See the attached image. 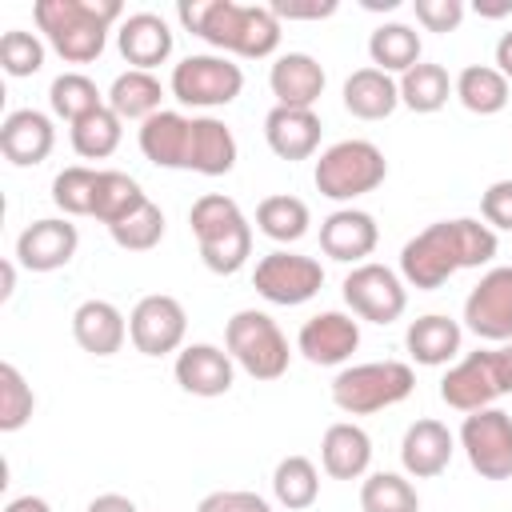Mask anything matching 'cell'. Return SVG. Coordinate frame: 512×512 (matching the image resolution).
I'll list each match as a JSON object with an SVG mask.
<instances>
[{"instance_id": "1", "label": "cell", "mask_w": 512, "mask_h": 512, "mask_svg": "<svg viewBox=\"0 0 512 512\" xmlns=\"http://www.w3.org/2000/svg\"><path fill=\"white\" fill-rule=\"evenodd\" d=\"M496 232L472 216H456V220H436L424 232H416L404 248H400V276L408 288L420 292H436L440 284H448L460 268H484L496 260Z\"/></svg>"}, {"instance_id": "2", "label": "cell", "mask_w": 512, "mask_h": 512, "mask_svg": "<svg viewBox=\"0 0 512 512\" xmlns=\"http://www.w3.org/2000/svg\"><path fill=\"white\" fill-rule=\"evenodd\" d=\"M176 20L200 36L204 44L244 56V60H264L280 48V20L272 16L268 4H236V0H180Z\"/></svg>"}, {"instance_id": "3", "label": "cell", "mask_w": 512, "mask_h": 512, "mask_svg": "<svg viewBox=\"0 0 512 512\" xmlns=\"http://www.w3.org/2000/svg\"><path fill=\"white\" fill-rule=\"evenodd\" d=\"M32 20L64 64H92L108 44V28L124 20V4L120 0H36Z\"/></svg>"}, {"instance_id": "4", "label": "cell", "mask_w": 512, "mask_h": 512, "mask_svg": "<svg viewBox=\"0 0 512 512\" xmlns=\"http://www.w3.org/2000/svg\"><path fill=\"white\" fill-rule=\"evenodd\" d=\"M200 260L216 276H236L252 256V224L224 192H204L188 212Z\"/></svg>"}, {"instance_id": "5", "label": "cell", "mask_w": 512, "mask_h": 512, "mask_svg": "<svg viewBox=\"0 0 512 512\" xmlns=\"http://www.w3.org/2000/svg\"><path fill=\"white\" fill-rule=\"evenodd\" d=\"M416 388V372L404 360H368L340 368L332 380V404L348 416H372L400 400H408Z\"/></svg>"}, {"instance_id": "6", "label": "cell", "mask_w": 512, "mask_h": 512, "mask_svg": "<svg viewBox=\"0 0 512 512\" xmlns=\"http://www.w3.org/2000/svg\"><path fill=\"white\" fill-rule=\"evenodd\" d=\"M384 176H388V160L372 140H336L332 148L320 152L316 172H312L316 192L340 204L376 192Z\"/></svg>"}, {"instance_id": "7", "label": "cell", "mask_w": 512, "mask_h": 512, "mask_svg": "<svg viewBox=\"0 0 512 512\" xmlns=\"http://www.w3.org/2000/svg\"><path fill=\"white\" fill-rule=\"evenodd\" d=\"M224 348L236 360V368H244L252 380H280L288 372V360H292L288 336L260 308H240L224 324Z\"/></svg>"}, {"instance_id": "8", "label": "cell", "mask_w": 512, "mask_h": 512, "mask_svg": "<svg viewBox=\"0 0 512 512\" xmlns=\"http://www.w3.org/2000/svg\"><path fill=\"white\" fill-rule=\"evenodd\" d=\"M168 88L184 108H224L240 96L244 72L220 52H192L172 68Z\"/></svg>"}, {"instance_id": "9", "label": "cell", "mask_w": 512, "mask_h": 512, "mask_svg": "<svg viewBox=\"0 0 512 512\" xmlns=\"http://www.w3.org/2000/svg\"><path fill=\"white\" fill-rule=\"evenodd\" d=\"M252 288H256L268 304L296 308V304H308V300L324 288V268H320V260H312V256L276 248V252H268V256L256 260Z\"/></svg>"}, {"instance_id": "10", "label": "cell", "mask_w": 512, "mask_h": 512, "mask_svg": "<svg viewBox=\"0 0 512 512\" xmlns=\"http://www.w3.org/2000/svg\"><path fill=\"white\" fill-rule=\"evenodd\" d=\"M340 292H344V304L352 308V316H360V320H368V324H392V320H400L404 308H408L404 276L392 272L388 264H372V260L356 264V268L344 276Z\"/></svg>"}, {"instance_id": "11", "label": "cell", "mask_w": 512, "mask_h": 512, "mask_svg": "<svg viewBox=\"0 0 512 512\" xmlns=\"http://www.w3.org/2000/svg\"><path fill=\"white\" fill-rule=\"evenodd\" d=\"M460 448L476 476L484 480H512V416L504 408L468 412L460 424Z\"/></svg>"}, {"instance_id": "12", "label": "cell", "mask_w": 512, "mask_h": 512, "mask_svg": "<svg viewBox=\"0 0 512 512\" xmlns=\"http://www.w3.org/2000/svg\"><path fill=\"white\" fill-rule=\"evenodd\" d=\"M464 328L480 340H512V264L488 268L464 296Z\"/></svg>"}, {"instance_id": "13", "label": "cell", "mask_w": 512, "mask_h": 512, "mask_svg": "<svg viewBox=\"0 0 512 512\" xmlns=\"http://www.w3.org/2000/svg\"><path fill=\"white\" fill-rule=\"evenodd\" d=\"M184 332H188V312H184V304H180L176 296H168V292L140 296L136 308L128 312V340H132L136 352H144V356L180 352Z\"/></svg>"}, {"instance_id": "14", "label": "cell", "mask_w": 512, "mask_h": 512, "mask_svg": "<svg viewBox=\"0 0 512 512\" xmlns=\"http://www.w3.org/2000/svg\"><path fill=\"white\" fill-rule=\"evenodd\" d=\"M504 396V384H500V372H496V356L492 348H480V352H468L464 360H456L444 380H440V400L456 412H480V408H492L496 400Z\"/></svg>"}, {"instance_id": "15", "label": "cell", "mask_w": 512, "mask_h": 512, "mask_svg": "<svg viewBox=\"0 0 512 512\" xmlns=\"http://www.w3.org/2000/svg\"><path fill=\"white\" fill-rule=\"evenodd\" d=\"M356 348H360V320H352L348 312H336V308L308 316L296 332V352L316 368H336V364L352 360Z\"/></svg>"}, {"instance_id": "16", "label": "cell", "mask_w": 512, "mask_h": 512, "mask_svg": "<svg viewBox=\"0 0 512 512\" xmlns=\"http://www.w3.org/2000/svg\"><path fill=\"white\" fill-rule=\"evenodd\" d=\"M76 248H80L76 224L68 216H44V220H32L16 236V264L28 272H56L72 264Z\"/></svg>"}, {"instance_id": "17", "label": "cell", "mask_w": 512, "mask_h": 512, "mask_svg": "<svg viewBox=\"0 0 512 512\" xmlns=\"http://www.w3.org/2000/svg\"><path fill=\"white\" fill-rule=\"evenodd\" d=\"M380 244V228L376 216L364 208H336L332 216L320 220V248L328 260L340 264H364Z\"/></svg>"}, {"instance_id": "18", "label": "cell", "mask_w": 512, "mask_h": 512, "mask_svg": "<svg viewBox=\"0 0 512 512\" xmlns=\"http://www.w3.org/2000/svg\"><path fill=\"white\" fill-rule=\"evenodd\" d=\"M56 148V128H52V116L40 112V108H16L4 116L0 124V152L8 164L16 168H36L52 156Z\"/></svg>"}, {"instance_id": "19", "label": "cell", "mask_w": 512, "mask_h": 512, "mask_svg": "<svg viewBox=\"0 0 512 512\" xmlns=\"http://www.w3.org/2000/svg\"><path fill=\"white\" fill-rule=\"evenodd\" d=\"M172 372H176V384H180L188 396L212 400V396L232 392L236 360H232L224 348H216V344H188V348L176 352Z\"/></svg>"}, {"instance_id": "20", "label": "cell", "mask_w": 512, "mask_h": 512, "mask_svg": "<svg viewBox=\"0 0 512 512\" xmlns=\"http://www.w3.org/2000/svg\"><path fill=\"white\" fill-rule=\"evenodd\" d=\"M452 452H456V436L448 432V424L424 416V420H412L404 428V440H400V464L412 480H432L440 476L448 464H452Z\"/></svg>"}, {"instance_id": "21", "label": "cell", "mask_w": 512, "mask_h": 512, "mask_svg": "<svg viewBox=\"0 0 512 512\" xmlns=\"http://www.w3.org/2000/svg\"><path fill=\"white\" fill-rule=\"evenodd\" d=\"M172 44H176V36H172L168 20L156 16V12H132L116 24V48L140 72L160 68L172 56Z\"/></svg>"}, {"instance_id": "22", "label": "cell", "mask_w": 512, "mask_h": 512, "mask_svg": "<svg viewBox=\"0 0 512 512\" xmlns=\"http://www.w3.org/2000/svg\"><path fill=\"white\" fill-rule=\"evenodd\" d=\"M136 140H140V152H144L148 164L188 172V156H192V116L164 108V112H156V116H148V120L140 124Z\"/></svg>"}, {"instance_id": "23", "label": "cell", "mask_w": 512, "mask_h": 512, "mask_svg": "<svg viewBox=\"0 0 512 512\" xmlns=\"http://www.w3.org/2000/svg\"><path fill=\"white\" fill-rule=\"evenodd\" d=\"M324 84H328V76H324L320 60L308 52H284L268 68V88L280 108H312L324 96Z\"/></svg>"}, {"instance_id": "24", "label": "cell", "mask_w": 512, "mask_h": 512, "mask_svg": "<svg viewBox=\"0 0 512 512\" xmlns=\"http://www.w3.org/2000/svg\"><path fill=\"white\" fill-rule=\"evenodd\" d=\"M320 132H324V124H320L316 108H280L276 104L264 116V140L288 164L292 160H308L320 148Z\"/></svg>"}, {"instance_id": "25", "label": "cell", "mask_w": 512, "mask_h": 512, "mask_svg": "<svg viewBox=\"0 0 512 512\" xmlns=\"http://www.w3.org/2000/svg\"><path fill=\"white\" fill-rule=\"evenodd\" d=\"M320 464L332 480H360L372 464V436L352 420L328 424L320 440Z\"/></svg>"}, {"instance_id": "26", "label": "cell", "mask_w": 512, "mask_h": 512, "mask_svg": "<svg viewBox=\"0 0 512 512\" xmlns=\"http://www.w3.org/2000/svg\"><path fill=\"white\" fill-rule=\"evenodd\" d=\"M72 336L92 356H116L128 340V320L112 300H84L72 312Z\"/></svg>"}, {"instance_id": "27", "label": "cell", "mask_w": 512, "mask_h": 512, "mask_svg": "<svg viewBox=\"0 0 512 512\" xmlns=\"http://www.w3.org/2000/svg\"><path fill=\"white\" fill-rule=\"evenodd\" d=\"M460 340H464V328L444 316V312H428V316H416L404 332V348L416 364L424 368H440L448 360L460 356Z\"/></svg>"}, {"instance_id": "28", "label": "cell", "mask_w": 512, "mask_h": 512, "mask_svg": "<svg viewBox=\"0 0 512 512\" xmlns=\"http://www.w3.org/2000/svg\"><path fill=\"white\" fill-rule=\"evenodd\" d=\"M344 108L356 120H388L400 108V84L396 76L380 68H356L344 80Z\"/></svg>"}, {"instance_id": "29", "label": "cell", "mask_w": 512, "mask_h": 512, "mask_svg": "<svg viewBox=\"0 0 512 512\" xmlns=\"http://www.w3.org/2000/svg\"><path fill=\"white\" fill-rule=\"evenodd\" d=\"M236 136L224 120L216 116H192V156H188V172L200 176H228L236 168Z\"/></svg>"}, {"instance_id": "30", "label": "cell", "mask_w": 512, "mask_h": 512, "mask_svg": "<svg viewBox=\"0 0 512 512\" xmlns=\"http://www.w3.org/2000/svg\"><path fill=\"white\" fill-rule=\"evenodd\" d=\"M160 104H164L160 80H156L152 72H140V68L120 72V76L112 80V88H108V108H112L120 120H140V124H144L148 116L164 112Z\"/></svg>"}, {"instance_id": "31", "label": "cell", "mask_w": 512, "mask_h": 512, "mask_svg": "<svg viewBox=\"0 0 512 512\" xmlns=\"http://www.w3.org/2000/svg\"><path fill=\"white\" fill-rule=\"evenodd\" d=\"M456 100L472 112V116H496L508 104V80L496 72V64H468L460 68V76L452 80Z\"/></svg>"}, {"instance_id": "32", "label": "cell", "mask_w": 512, "mask_h": 512, "mask_svg": "<svg viewBox=\"0 0 512 512\" xmlns=\"http://www.w3.org/2000/svg\"><path fill=\"white\" fill-rule=\"evenodd\" d=\"M308 224H312V212L300 196H288V192H276V196H264L256 204V228L276 240V244H296L308 236Z\"/></svg>"}, {"instance_id": "33", "label": "cell", "mask_w": 512, "mask_h": 512, "mask_svg": "<svg viewBox=\"0 0 512 512\" xmlns=\"http://www.w3.org/2000/svg\"><path fill=\"white\" fill-rule=\"evenodd\" d=\"M368 56H372V68L388 76H404L408 68L420 64V32L408 24H380L368 36Z\"/></svg>"}, {"instance_id": "34", "label": "cell", "mask_w": 512, "mask_h": 512, "mask_svg": "<svg viewBox=\"0 0 512 512\" xmlns=\"http://www.w3.org/2000/svg\"><path fill=\"white\" fill-rule=\"evenodd\" d=\"M396 84H400V104L408 112H420V116L440 112L448 104V96H456L452 92V76L444 72V64H428V60H420L416 68H408Z\"/></svg>"}, {"instance_id": "35", "label": "cell", "mask_w": 512, "mask_h": 512, "mask_svg": "<svg viewBox=\"0 0 512 512\" xmlns=\"http://www.w3.org/2000/svg\"><path fill=\"white\" fill-rule=\"evenodd\" d=\"M272 496H276V504L288 508V512L312 508L316 496H320V472H316V464H312L308 456H300V452L284 456V460L276 464V472H272Z\"/></svg>"}, {"instance_id": "36", "label": "cell", "mask_w": 512, "mask_h": 512, "mask_svg": "<svg viewBox=\"0 0 512 512\" xmlns=\"http://www.w3.org/2000/svg\"><path fill=\"white\" fill-rule=\"evenodd\" d=\"M144 200H148L144 188H140L128 172L100 168V176H96V196H92V216H96L104 228L120 224V220H124L128 212H136Z\"/></svg>"}, {"instance_id": "37", "label": "cell", "mask_w": 512, "mask_h": 512, "mask_svg": "<svg viewBox=\"0 0 512 512\" xmlns=\"http://www.w3.org/2000/svg\"><path fill=\"white\" fill-rule=\"evenodd\" d=\"M120 136H124V120H120L108 104L96 108V112H88V116H80V120L68 128V140H72L76 156H84V160H104V156H112V152L120 148Z\"/></svg>"}, {"instance_id": "38", "label": "cell", "mask_w": 512, "mask_h": 512, "mask_svg": "<svg viewBox=\"0 0 512 512\" xmlns=\"http://www.w3.org/2000/svg\"><path fill=\"white\" fill-rule=\"evenodd\" d=\"M48 104H52V116L76 124L80 116L96 112L108 104V96L96 88V80H88L84 72H60L52 84H48Z\"/></svg>"}, {"instance_id": "39", "label": "cell", "mask_w": 512, "mask_h": 512, "mask_svg": "<svg viewBox=\"0 0 512 512\" xmlns=\"http://www.w3.org/2000/svg\"><path fill=\"white\" fill-rule=\"evenodd\" d=\"M360 512H420V496L400 472H372L360 484Z\"/></svg>"}, {"instance_id": "40", "label": "cell", "mask_w": 512, "mask_h": 512, "mask_svg": "<svg viewBox=\"0 0 512 512\" xmlns=\"http://www.w3.org/2000/svg\"><path fill=\"white\" fill-rule=\"evenodd\" d=\"M96 176L100 168L88 164H68L52 176V204L64 216H92V196H96Z\"/></svg>"}, {"instance_id": "41", "label": "cell", "mask_w": 512, "mask_h": 512, "mask_svg": "<svg viewBox=\"0 0 512 512\" xmlns=\"http://www.w3.org/2000/svg\"><path fill=\"white\" fill-rule=\"evenodd\" d=\"M108 232H112V240H116L124 252H152V248L164 240V212H160V204L144 200L136 212H128V216H124L120 224H112Z\"/></svg>"}, {"instance_id": "42", "label": "cell", "mask_w": 512, "mask_h": 512, "mask_svg": "<svg viewBox=\"0 0 512 512\" xmlns=\"http://www.w3.org/2000/svg\"><path fill=\"white\" fill-rule=\"evenodd\" d=\"M36 412V392L16 364H0V432H20Z\"/></svg>"}, {"instance_id": "43", "label": "cell", "mask_w": 512, "mask_h": 512, "mask_svg": "<svg viewBox=\"0 0 512 512\" xmlns=\"http://www.w3.org/2000/svg\"><path fill=\"white\" fill-rule=\"evenodd\" d=\"M0 68L12 76V80H24V76H36L44 68V40L36 32H24V28H8L0 36Z\"/></svg>"}, {"instance_id": "44", "label": "cell", "mask_w": 512, "mask_h": 512, "mask_svg": "<svg viewBox=\"0 0 512 512\" xmlns=\"http://www.w3.org/2000/svg\"><path fill=\"white\" fill-rule=\"evenodd\" d=\"M412 12L428 32H456L468 8L464 0H412Z\"/></svg>"}, {"instance_id": "45", "label": "cell", "mask_w": 512, "mask_h": 512, "mask_svg": "<svg viewBox=\"0 0 512 512\" xmlns=\"http://www.w3.org/2000/svg\"><path fill=\"white\" fill-rule=\"evenodd\" d=\"M480 216L492 232H512V180H492L480 196Z\"/></svg>"}, {"instance_id": "46", "label": "cell", "mask_w": 512, "mask_h": 512, "mask_svg": "<svg viewBox=\"0 0 512 512\" xmlns=\"http://www.w3.org/2000/svg\"><path fill=\"white\" fill-rule=\"evenodd\" d=\"M196 512H272V504L244 488H220V492H208L196 504Z\"/></svg>"}, {"instance_id": "47", "label": "cell", "mask_w": 512, "mask_h": 512, "mask_svg": "<svg viewBox=\"0 0 512 512\" xmlns=\"http://www.w3.org/2000/svg\"><path fill=\"white\" fill-rule=\"evenodd\" d=\"M272 8V16L276 20H324V16H332L336 12V0H316V4H296V0H272L268 4Z\"/></svg>"}, {"instance_id": "48", "label": "cell", "mask_w": 512, "mask_h": 512, "mask_svg": "<svg viewBox=\"0 0 512 512\" xmlns=\"http://www.w3.org/2000/svg\"><path fill=\"white\" fill-rule=\"evenodd\" d=\"M84 512H140L128 496H120V492H104V496H96V500H88V508Z\"/></svg>"}, {"instance_id": "49", "label": "cell", "mask_w": 512, "mask_h": 512, "mask_svg": "<svg viewBox=\"0 0 512 512\" xmlns=\"http://www.w3.org/2000/svg\"><path fill=\"white\" fill-rule=\"evenodd\" d=\"M492 356H496V372H500V384H504V396H508L512 392V340L492 348Z\"/></svg>"}, {"instance_id": "50", "label": "cell", "mask_w": 512, "mask_h": 512, "mask_svg": "<svg viewBox=\"0 0 512 512\" xmlns=\"http://www.w3.org/2000/svg\"><path fill=\"white\" fill-rule=\"evenodd\" d=\"M496 72H500V76L512 84V28H508V32L496 40Z\"/></svg>"}, {"instance_id": "51", "label": "cell", "mask_w": 512, "mask_h": 512, "mask_svg": "<svg viewBox=\"0 0 512 512\" xmlns=\"http://www.w3.org/2000/svg\"><path fill=\"white\" fill-rule=\"evenodd\" d=\"M4 512H52V504L44 500V496H16V500H8L4 504Z\"/></svg>"}, {"instance_id": "52", "label": "cell", "mask_w": 512, "mask_h": 512, "mask_svg": "<svg viewBox=\"0 0 512 512\" xmlns=\"http://www.w3.org/2000/svg\"><path fill=\"white\" fill-rule=\"evenodd\" d=\"M476 16H488V20L512 16V0H504V4H476Z\"/></svg>"}, {"instance_id": "53", "label": "cell", "mask_w": 512, "mask_h": 512, "mask_svg": "<svg viewBox=\"0 0 512 512\" xmlns=\"http://www.w3.org/2000/svg\"><path fill=\"white\" fill-rule=\"evenodd\" d=\"M16 288V260H4V288H0V300H8Z\"/></svg>"}, {"instance_id": "54", "label": "cell", "mask_w": 512, "mask_h": 512, "mask_svg": "<svg viewBox=\"0 0 512 512\" xmlns=\"http://www.w3.org/2000/svg\"><path fill=\"white\" fill-rule=\"evenodd\" d=\"M396 4H400V0H364V8H368V12H392Z\"/></svg>"}]
</instances>
